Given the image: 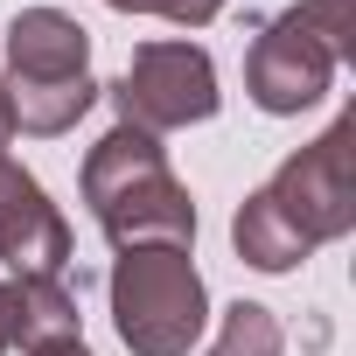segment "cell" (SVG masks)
I'll return each mask as SVG.
<instances>
[{
    "instance_id": "9c48e42d",
    "label": "cell",
    "mask_w": 356,
    "mask_h": 356,
    "mask_svg": "<svg viewBox=\"0 0 356 356\" xmlns=\"http://www.w3.org/2000/svg\"><path fill=\"white\" fill-rule=\"evenodd\" d=\"M280 349H286V328L259 300H231L224 321H217V335L196 342V356H280Z\"/></svg>"
},
{
    "instance_id": "5bb4252c",
    "label": "cell",
    "mask_w": 356,
    "mask_h": 356,
    "mask_svg": "<svg viewBox=\"0 0 356 356\" xmlns=\"http://www.w3.org/2000/svg\"><path fill=\"white\" fill-rule=\"evenodd\" d=\"M35 356H91V349H84V335H77V342H56V349H35Z\"/></svg>"
},
{
    "instance_id": "7a4b0ae2",
    "label": "cell",
    "mask_w": 356,
    "mask_h": 356,
    "mask_svg": "<svg viewBox=\"0 0 356 356\" xmlns=\"http://www.w3.org/2000/svg\"><path fill=\"white\" fill-rule=\"evenodd\" d=\"M84 210L98 217L112 252H140V245H196V203L182 189V175L168 168V147L154 133L112 126L91 154H84Z\"/></svg>"
},
{
    "instance_id": "6da1fadb",
    "label": "cell",
    "mask_w": 356,
    "mask_h": 356,
    "mask_svg": "<svg viewBox=\"0 0 356 356\" xmlns=\"http://www.w3.org/2000/svg\"><path fill=\"white\" fill-rule=\"evenodd\" d=\"M349 119H335L321 140L286 154L273 182L252 189L231 217V245L252 273H293L321 245L356 231V175H349Z\"/></svg>"
},
{
    "instance_id": "7c38bea8",
    "label": "cell",
    "mask_w": 356,
    "mask_h": 356,
    "mask_svg": "<svg viewBox=\"0 0 356 356\" xmlns=\"http://www.w3.org/2000/svg\"><path fill=\"white\" fill-rule=\"evenodd\" d=\"M15 349V280H0V356Z\"/></svg>"
},
{
    "instance_id": "3957f363",
    "label": "cell",
    "mask_w": 356,
    "mask_h": 356,
    "mask_svg": "<svg viewBox=\"0 0 356 356\" xmlns=\"http://www.w3.org/2000/svg\"><path fill=\"white\" fill-rule=\"evenodd\" d=\"M8 112L15 133L56 140L70 133L91 105H98V77H91V29L70 22L63 8H22L8 22Z\"/></svg>"
},
{
    "instance_id": "8992f818",
    "label": "cell",
    "mask_w": 356,
    "mask_h": 356,
    "mask_svg": "<svg viewBox=\"0 0 356 356\" xmlns=\"http://www.w3.org/2000/svg\"><path fill=\"white\" fill-rule=\"evenodd\" d=\"M328 84H335V49L314 35V22H307L300 8H280V15L259 29L252 56H245V91H252V105L273 112V119H300V112H314V105L328 98Z\"/></svg>"
},
{
    "instance_id": "5b68a950",
    "label": "cell",
    "mask_w": 356,
    "mask_h": 356,
    "mask_svg": "<svg viewBox=\"0 0 356 356\" xmlns=\"http://www.w3.org/2000/svg\"><path fill=\"white\" fill-rule=\"evenodd\" d=\"M224 91H217V63L203 42H140L112 84V112L133 133H182L217 119Z\"/></svg>"
},
{
    "instance_id": "8fae6325",
    "label": "cell",
    "mask_w": 356,
    "mask_h": 356,
    "mask_svg": "<svg viewBox=\"0 0 356 356\" xmlns=\"http://www.w3.org/2000/svg\"><path fill=\"white\" fill-rule=\"evenodd\" d=\"M300 15L314 22V35L335 49V63L356 56V29H349V0H300Z\"/></svg>"
},
{
    "instance_id": "52a82bcc",
    "label": "cell",
    "mask_w": 356,
    "mask_h": 356,
    "mask_svg": "<svg viewBox=\"0 0 356 356\" xmlns=\"http://www.w3.org/2000/svg\"><path fill=\"white\" fill-rule=\"evenodd\" d=\"M0 266L15 280H63L70 273V224H63V210L8 154H0Z\"/></svg>"
},
{
    "instance_id": "4fadbf2b",
    "label": "cell",
    "mask_w": 356,
    "mask_h": 356,
    "mask_svg": "<svg viewBox=\"0 0 356 356\" xmlns=\"http://www.w3.org/2000/svg\"><path fill=\"white\" fill-rule=\"evenodd\" d=\"M8 140H15V112H8V91H0V154H8Z\"/></svg>"
},
{
    "instance_id": "277c9868",
    "label": "cell",
    "mask_w": 356,
    "mask_h": 356,
    "mask_svg": "<svg viewBox=\"0 0 356 356\" xmlns=\"http://www.w3.org/2000/svg\"><path fill=\"white\" fill-rule=\"evenodd\" d=\"M112 328L133 356H196L210 328V286L189 252L175 245H140L112 259Z\"/></svg>"
},
{
    "instance_id": "30bf717a",
    "label": "cell",
    "mask_w": 356,
    "mask_h": 356,
    "mask_svg": "<svg viewBox=\"0 0 356 356\" xmlns=\"http://www.w3.org/2000/svg\"><path fill=\"white\" fill-rule=\"evenodd\" d=\"M105 8H119V15H161L175 29H210L231 0H105Z\"/></svg>"
},
{
    "instance_id": "ba28073f",
    "label": "cell",
    "mask_w": 356,
    "mask_h": 356,
    "mask_svg": "<svg viewBox=\"0 0 356 356\" xmlns=\"http://www.w3.org/2000/svg\"><path fill=\"white\" fill-rule=\"evenodd\" d=\"M77 335H84V314H77L63 280H15V342H22V356L77 342Z\"/></svg>"
}]
</instances>
